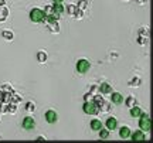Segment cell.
<instances>
[{
	"label": "cell",
	"mask_w": 153,
	"mask_h": 143,
	"mask_svg": "<svg viewBox=\"0 0 153 143\" xmlns=\"http://www.w3.org/2000/svg\"><path fill=\"white\" fill-rule=\"evenodd\" d=\"M57 119H58V115H57L55 110H47V112H46V121H47L48 123H55Z\"/></svg>",
	"instance_id": "8992f818"
},
{
	"label": "cell",
	"mask_w": 153,
	"mask_h": 143,
	"mask_svg": "<svg viewBox=\"0 0 153 143\" xmlns=\"http://www.w3.org/2000/svg\"><path fill=\"white\" fill-rule=\"evenodd\" d=\"M125 104H126V105H128L129 108H132L133 105H136L135 96H128V98H126V101H125Z\"/></svg>",
	"instance_id": "7402d4cb"
},
{
	"label": "cell",
	"mask_w": 153,
	"mask_h": 143,
	"mask_svg": "<svg viewBox=\"0 0 153 143\" xmlns=\"http://www.w3.org/2000/svg\"><path fill=\"white\" fill-rule=\"evenodd\" d=\"M52 9H54V12L58 13L60 16L64 13V6H63L61 3H54V4H52Z\"/></svg>",
	"instance_id": "9a60e30c"
},
{
	"label": "cell",
	"mask_w": 153,
	"mask_h": 143,
	"mask_svg": "<svg viewBox=\"0 0 153 143\" xmlns=\"http://www.w3.org/2000/svg\"><path fill=\"white\" fill-rule=\"evenodd\" d=\"M47 58H48V57H47V54L44 53V51H38V53H37V61H38V62L44 64V62L47 61Z\"/></svg>",
	"instance_id": "2e32d148"
},
{
	"label": "cell",
	"mask_w": 153,
	"mask_h": 143,
	"mask_svg": "<svg viewBox=\"0 0 153 143\" xmlns=\"http://www.w3.org/2000/svg\"><path fill=\"white\" fill-rule=\"evenodd\" d=\"M30 20L33 23H43L44 21V12L41 9H33L30 12Z\"/></svg>",
	"instance_id": "3957f363"
},
{
	"label": "cell",
	"mask_w": 153,
	"mask_h": 143,
	"mask_svg": "<svg viewBox=\"0 0 153 143\" xmlns=\"http://www.w3.org/2000/svg\"><path fill=\"white\" fill-rule=\"evenodd\" d=\"M92 98H94L92 101H94V102H95V104H97V105H98L99 108H101V106H102V104L105 102V101H103V98H102L101 95H94Z\"/></svg>",
	"instance_id": "ffe728a7"
},
{
	"label": "cell",
	"mask_w": 153,
	"mask_h": 143,
	"mask_svg": "<svg viewBox=\"0 0 153 143\" xmlns=\"http://www.w3.org/2000/svg\"><path fill=\"white\" fill-rule=\"evenodd\" d=\"M137 43H139V44H146V43H148V40H146L143 36H140L139 38H137Z\"/></svg>",
	"instance_id": "4dcf8cb0"
},
{
	"label": "cell",
	"mask_w": 153,
	"mask_h": 143,
	"mask_svg": "<svg viewBox=\"0 0 153 143\" xmlns=\"http://www.w3.org/2000/svg\"><path fill=\"white\" fill-rule=\"evenodd\" d=\"M52 1H54V3H63L64 0H52Z\"/></svg>",
	"instance_id": "8d00e7d4"
},
{
	"label": "cell",
	"mask_w": 153,
	"mask_h": 143,
	"mask_svg": "<svg viewBox=\"0 0 153 143\" xmlns=\"http://www.w3.org/2000/svg\"><path fill=\"white\" fill-rule=\"evenodd\" d=\"M98 132H99V138L103 139V140H106V139L109 138V130H108V129H102V127H101Z\"/></svg>",
	"instance_id": "ac0fdd59"
},
{
	"label": "cell",
	"mask_w": 153,
	"mask_h": 143,
	"mask_svg": "<svg viewBox=\"0 0 153 143\" xmlns=\"http://www.w3.org/2000/svg\"><path fill=\"white\" fill-rule=\"evenodd\" d=\"M7 16H9V9L6 6H0V21L7 20Z\"/></svg>",
	"instance_id": "7c38bea8"
},
{
	"label": "cell",
	"mask_w": 153,
	"mask_h": 143,
	"mask_svg": "<svg viewBox=\"0 0 153 143\" xmlns=\"http://www.w3.org/2000/svg\"><path fill=\"white\" fill-rule=\"evenodd\" d=\"M88 4H89V3H88V0H81V1L78 3V6H77V7H78V9H81V10H85V9L88 7Z\"/></svg>",
	"instance_id": "4316f807"
},
{
	"label": "cell",
	"mask_w": 153,
	"mask_h": 143,
	"mask_svg": "<svg viewBox=\"0 0 153 143\" xmlns=\"http://www.w3.org/2000/svg\"><path fill=\"white\" fill-rule=\"evenodd\" d=\"M6 4V0H0V6H4Z\"/></svg>",
	"instance_id": "d590c367"
},
{
	"label": "cell",
	"mask_w": 153,
	"mask_h": 143,
	"mask_svg": "<svg viewBox=\"0 0 153 143\" xmlns=\"http://www.w3.org/2000/svg\"><path fill=\"white\" fill-rule=\"evenodd\" d=\"M46 140V138H43V136H38L37 138V142H44Z\"/></svg>",
	"instance_id": "836d02e7"
},
{
	"label": "cell",
	"mask_w": 153,
	"mask_h": 143,
	"mask_svg": "<svg viewBox=\"0 0 153 143\" xmlns=\"http://www.w3.org/2000/svg\"><path fill=\"white\" fill-rule=\"evenodd\" d=\"M101 127H102V122L99 119H92V121H91V129H92V130H97V132H98Z\"/></svg>",
	"instance_id": "5bb4252c"
},
{
	"label": "cell",
	"mask_w": 153,
	"mask_h": 143,
	"mask_svg": "<svg viewBox=\"0 0 153 143\" xmlns=\"http://www.w3.org/2000/svg\"><path fill=\"white\" fill-rule=\"evenodd\" d=\"M7 112H10V113H16V112H17V104L10 102V104H9V106H7Z\"/></svg>",
	"instance_id": "603a6c76"
},
{
	"label": "cell",
	"mask_w": 153,
	"mask_h": 143,
	"mask_svg": "<svg viewBox=\"0 0 153 143\" xmlns=\"http://www.w3.org/2000/svg\"><path fill=\"white\" fill-rule=\"evenodd\" d=\"M92 96H94V95H92V94H91V92H88V94H85V101H92Z\"/></svg>",
	"instance_id": "d6a6232c"
},
{
	"label": "cell",
	"mask_w": 153,
	"mask_h": 143,
	"mask_svg": "<svg viewBox=\"0 0 153 143\" xmlns=\"http://www.w3.org/2000/svg\"><path fill=\"white\" fill-rule=\"evenodd\" d=\"M119 138H120V139H128V138H131V129H129V126H122V127L119 129Z\"/></svg>",
	"instance_id": "9c48e42d"
},
{
	"label": "cell",
	"mask_w": 153,
	"mask_h": 143,
	"mask_svg": "<svg viewBox=\"0 0 153 143\" xmlns=\"http://www.w3.org/2000/svg\"><path fill=\"white\" fill-rule=\"evenodd\" d=\"M99 109H101L102 112H109V110H111V105H109L108 102H103V104H102V106L99 108Z\"/></svg>",
	"instance_id": "f1b7e54d"
},
{
	"label": "cell",
	"mask_w": 153,
	"mask_h": 143,
	"mask_svg": "<svg viewBox=\"0 0 153 143\" xmlns=\"http://www.w3.org/2000/svg\"><path fill=\"white\" fill-rule=\"evenodd\" d=\"M7 106H9V104L1 102V104H0V112H7Z\"/></svg>",
	"instance_id": "f546056e"
},
{
	"label": "cell",
	"mask_w": 153,
	"mask_h": 143,
	"mask_svg": "<svg viewBox=\"0 0 153 143\" xmlns=\"http://www.w3.org/2000/svg\"><path fill=\"white\" fill-rule=\"evenodd\" d=\"M26 110H27V112H34V110H35L34 102H27V104H26Z\"/></svg>",
	"instance_id": "83f0119b"
},
{
	"label": "cell",
	"mask_w": 153,
	"mask_h": 143,
	"mask_svg": "<svg viewBox=\"0 0 153 143\" xmlns=\"http://www.w3.org/2000/svg\"><path fill=\"white\" fill-rule=\"evenodd\" d=\"M89 68H91V62L88 61V60H78V62H77V71L80 72V74H85V72L89 71Z\"/></svg>",
	"instance_id": "277c9868"
},
{
	"label": "cell",
	"mask_w": 153,
	"mask_h": 143,
	"mask_svg": "<svg viewBox=\"0 0 153 143\" xmlns=\"http://www.w3.org/2000/svg\"><path fill=\"white\" fill-rule=\"evenodd\" d=\"M82 17H84V10H81V9H78V7H77V12H75V14H74V18L81 20Z\"/></svg>",
	"instance_id": "cb8c5ba5"
},
{
	"label": "cell",
	"mask_w": 153,
	"mask_h": 143,
	"mask_svg": "<svg viewBox=\"0 0 153 143\" xmlns=\"http://www.w3.org/2000/svg\"><path fill=\"white\" fill-rule=\"evenodd\" d=\"M140 113H142V110H140V108L139 106H133L131 108V116H133V118H139L140 116Z\"/></svg>",
	"instance_id": "e0dca14e"
},
{
	"label": "cell",
	"mask_w": 153,
	"mask_h": 143,
	"mask_svg": "<svg viewBox=\"0 0 153 143\" xmlns=\"http://www.w3.org/2000/svg\"><path fill=\"white\" fill-rule=\"evenodd\" d=\"M82 108H84V112L86 115H98V113L101 112L99 106H98L94 101H85V104Z\"/></svg>",
	"instance_id": "7a4b0ae2"
},
{
	"label": "cell",
	"mask_w": 153,
	"mask_h": 143,
	"mask_svg": "<svg viewBox=\"0 0 153 143\" xmlns=\"http://www.w3.org/2000/svg\"><path fill=\"white\" fill-rule=\"evenodd\" d=\"M67 12L69 16H72L74 17V14H75V12H77V4H68L67 6Z\"/></svg>",
	"instance_id": "44dd1931"
},
{
	"label": "cell",
	"mask_w": 153,
	"mask_h": 143,
	"mask_svg": "<svg viewBox=\"0 0 153 143\" xmlns=\"http://www.w3.org/2000/svg\"><path fill=\"white\" fill-rule=\"evenodd\" d=\"M47 24H48V28H50L51 33H60L58 21H50V23H47Z\"/></svg>",
	"instance_id": "4fadbf2b"
},
{
	"label": "cell",
	"mask_w": 153,
	"mask_h": 143,
	"mask_svg": "<svg viewBox=\"0 0 153 143\" xmlns=\"http://www.w3.org/2000/svg\"><path fill=\"white\" fill-rule=\"evenodd\" d=\"M140 121H139V126L143 132H150L152 129V121H150V116L148 113H140Z\"/></svg>",
	"instance_id": "6da1fadb"
},
{
	"label": "cell",
	"mask_w": 153,
	"mask_h": 143,
	"mask_svg": "<svg viewBox=\"0 0 153 143\" xmlns=\"http://www.w3.org/2000/svg\"><path fill=\"white\" fill-rule=\"evenodd\" d=\"M3 96H4V91H0V102L3 101Z\"/></svg>",
	"instance_id": "e575fe53"
},
{
	"label": "cell",
	"mask_w": 153,
	"mask_h": 143,
	"mask_svg": "<svg viewBox=\"0 0 153 143\" xmlns=\"http://www.w3.org/2000/svg\"><path fill=\"white\" fill-rule=\"evenodd\" d=\"M3 91H7L9 94H13V88H12L10 85H4V87H3Z\"/></svg>",
	"instance_id": "1f68e13d"
},
{
	"label": "cell",
	"mask_w": 153,
	"mask_h": 143,
	"mask_svg": "<svg viewBox=\"0 0 153 143\" xmlns=\"http://www.w3.org/2000/svg\"><path fill=\"white\" fill-rule=\"evenodd\" d=\"M140 78H133V79H131L129 81V87H139L140 85Z\"/></svg>",
	"instance_id": "d4e9b609"
},
{
	"label": "cell",
	"mask_w": 153,
	"mask_h": 143,
	"mask_svg": "<svg viewBox=\"0 0 153 143\" xmlns=\"http://www.w3.org/2000/svg\"><path fill=\"white\" fill-rule=\"evenodd\" d=\"M21 101V96H18L16 94H12L10 95V102H13V104H18Z\"/></svg>",
	"instance_id": "484cf974"
},
{
	"label": "cell",
	"mask_w": 153,
	"mask_h": 143,
	"mask_svg": "<svg viewBox=\"0 0 153 143\" xmlns=\"http://www.w3.org/2000/svg\"><path fill=\"white\" fill-rule=\"evenodd\" d=\"M131 138H132V140H135V142H143V140L146 139L143 130H136L135 133H131Z\"/></svg>",
	"instance_id": "ba28073f"
},
{
	"label": "cell",
	"mask_w": 153,
	"mask_h": 143,
	"mask_svg": "<svg viewBox=\"0 0 153 143\" xmlns=\"http://www.w3.org/2000/svg\"><path fill=\"white\" fill-rule=\"evenodd\" d=\"M98 89L101 91L102 94H105V95H109V94L112 92V87H111L108 82H103V84L99 85V88H98Z\"/></svg>",
	"instance_id": "8fae6325"
},
{
	"label": "cell",
	"mask_w": 153,
	"mask_h": 143,
	"mask_svg": "<svg viewBox=\"0 0 153 143\" xmlns=\"http://www.w3.org/2000/svg\"><path fill=\"white\" fill-rule=\"evenodd\" d=\"M112 95H111V99H112V102L115 104V105H120L122 102H123V96L119 94V92H111Z\"/></svg>",
	"instance_id": "30bf717a"
},
{
	"label": "cell",
	"mask_w": 153,
	"mask_h": 143,
	"mask_svg": "<svg viewBox=\"0 0 153 143\" xmlns=\"http://www.w3.org/2000/svg\"><path fill=\"white\" fill-rule=\"evenodd\" d=\"M105 125H106V129H108V130L111 132V130L116 129V126H118V121H116V118L111 116V118H108V119H106Z\"/></svg>",
	"instance_id": "52a82bcc"
},
{
	"label": "cell",
	"mask_w": 153,
	"mask_h": 143,
	"mask_svg": "<svg viewBox=\"0 0 153 143\" xmlns=\"http://www.w3.org/2000/svg\"><path fill=\"white\" fill-rule=\"evenodd\" d=\"M21 126L26 129V130H31L35 127V121H34L31 116H26L24 119H23V122H21Z\"/></svg>",
	"instance_id": "5b68a950"
},
{
	"label": "cell",
	"mask_w": 153,
	"mask_h": 143,
	"mask_svg": "<svg viewBox=\"0 0 153 143\" xmlns=\"http://www.w3.org/2000/svg\"><path fill=\"white\" fill-rule=\"evenodd\" d=\"M1 36H3V38H6V40H7V41H12V40H13V33H12V31H10V30H4V31H3V33H1Z\"/></svg>",
	"instance_id": "d6986e66"
}]
</instances>
